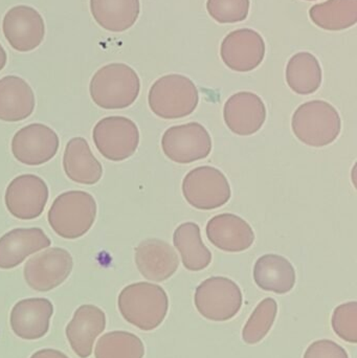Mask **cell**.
<instances>
[{
  "instance_id": "cell-4",
  "label": "cell",
  "mask_w": 357,
  "mask_h": 358,
  "mask_svg": "<svg viewBox=\"0 0 357 358\" xmlns=\"http://www.w3.org/2000/svg\"><path fill=\"white\" fill-rule=\"evenodd\" d=\"M293 131L307 146L322 148L333 144L341 134L342 121L337 109L326 101L304 103L293 113Z\"/></svg>"
},
{
  "instance_id": "cell-34",
  "label": "cell",
  "mask_w": 357,
  "mask_h": 358,
  "mask_svg": "<svg viewBox=\"0 0 357 358\" xmlns=\"http://www.w3.org/2000/svg\"><path fill=\"white\" fill-rule=\"evenodd\" d=\"M6 60H8V56H6V50L2 48L0 44V71L4 69L6 64Z\"/></svg>"
},
{
  "instance_id": "cell-17",
  "label": "cell",
  "mask_w": 357,
  "mask_h": 358,
  "mask_svg": "<svg viewBox=\"0 0 357 358\" xmlns=\"http://www.w3.org/2000/svg\"><path fill=\"white\" fill-rule=\"evenodd\" d=\"M136 263L145 279L163 282L176 273L180 266V258L168 242L147 239L136 246Z\"/></svg>"
},
{
  "instance_id": "cell-28",
  "label": "cell",
  "mask_w": 357,
  "mask_h": 358,
  "mask_svg": "<svg viewBox=\"0 0 357 358\" xmlns=\"http://www.w3.org/2000/svg\"><path fill=\"white\" fill-rule=\"evenodd\" d=\"M145 346L136 334L112 331L104 334L96 343V358H143Z\"/></svg>"
},
{
  "instance_id": "cell-7",
  "label": "cell",
  "mask_w": 357,
  "mask_h": 358,
  "mask_svg": "<svg viewBox=\"0 0 357 358\" xmlns=\"http://www.w3.org/2000/svg\"><path fill=\"white\" fill-rule=\"evenodd\" d=\"M182 194L193 208L209 210L221 208L230 200V183L220 170L211 166L195 168L182 181Z\"/></svg>"
},
{
  "instance_id": "cell-25",
  "label": "cell",
  "mask_w": 357,
  "mask_h": 358,
  "mask_svg": "<svg viewBox=\"0 0 357 358\" xmlns=\"http://www.w3.org/2000/svg\"><path fill=\"white\" fill-rule=\"evenodd\" d=\"M174 246L182 256V264L190 271L207 268L212 261V252L203 244L201 229L194 222H186L174 231Z\"/></svg>"
},
{
  "instance_id": "cell-14",
  "label": "cell",
  "mask_w": 357,
  "mask_h": 358,
  "mask_svg": "<svg viewBox=\"0 0 357 358\" xmlns=\"http://www.w3.org/2000/svg\"><path fill=\"white\" fill-rule=\"evenodd\" d=\"M4 37L17 52H27L37 48L45 35V25L35 8L17 6L8 10L2 22Z\"/></svg>"
},
{
  "instance_id": "cell-13",
  "label": "cell",
  "mask_w": 357,
  "mask_h": 358,
  "mask_svg": "<svg viewBox=\"0 0 357 358\" xmlns=\"http://www.w3.org/2000/svg\"><path fill=\"white\" fill-rule=\"evenodd\" d=\"M56 132L43 124H31L19 130L12 141V152L19 163L40 166L50 162L58 152Z\"/></svg>"
},
{
  "instance_id": "cell-35",
  "label": "cell",
  "mask_w": 357,
  "mask_h": 358,
  "mask_svg": "<svg viewBox=\"0 0 357 358\" xmlns=\"http://www.w3.org/2000/svg\"><path fill=\"white\" fill-rule=\"evenodd\" d=\"M309 1H314V0H309Z\"/></svg>"
},
{
  "instance_id": "cell-12",
  "label": "cell",
  "mask_w": 357,
  "mask_h": 358,
  "mask_svg": "<svg viewBox=\"0 0 357 358\" xmlns=\"http://www.w3.org/2000/svg\"><path fill=\"white\" fill-rule=\"evenodd\" d=\"M265 42L257 31L240 29L228 34L220 46L224 64L234 71L247 73L257 69L265 57Z\"/></svg>"
},
{
  "instance_id": "cell-2",
  "label": "cell",
  "mask_w": 357,
  "mask_h": 358,
  "mask_svg": "<svg viewBox=\"0 0 357 358\" xmlns=\"http://www.w3.org/2000/svg\"><path fill=\"white\" fill-rule=\"evenodd\" d=\"M140 90L133 69L124 63H111L99 69L90 82L92 101L101 108L124 109L131 106Z\"/></svg>"
},
{
  "instance_id": "cell-33",
  "label": "cell",
  "mask_w": 357,
  "mask_h": 358,
  "mask_svg": "<svg viewBox=\"0 0 357 358\" xmlns=\"http://www.w3.org/2000/svg\"><path fill=\"white\" fill-rule=\"evenodd\" d=\"M29 358H68L64 353L54 349H42L34 353Z\"/></svg>"
},
{
  "instance_id": "cell-18",
  "label": "cell",
  "mask_w": 357,
  "mask_h": 358,
  "mask_svg": "<svg viewBox=\"0 0 357 358\" xmlns=\"http://www.w3.org/2000/svg\"><path fill=\"white\" fill-rule=\"evenodd\" d=\"M106 328L104 311L94 305H82L75 310L66 327V338L73 352L80 358L92 355L96 338Z\"/></svg>"
},
{
  "instance_id": "cell-23",
  "label": "cell",
  "mask_w": 357,
  "mask_h": 358,
  "mask_svg": "<svg viewBox=\"0 0 357 358\" xmlns=\"http://www.w3.org/2000/svg\"><path fill=\"white\" fill-rule=\"evenodd\" d=\"M254 280L261 289L285 294L296 284V271L284 257L268 254L258 259L254 266Z\"/></svg>"
},
{
  "instance_id": "cell-21",
  "label": "cell",
  "mask_w": 357,
  "mask_h": 358,
  "mask_svg": "<svg viewBox=\"0 0 357 358\" xmlns=\"http://www.w3.org/2000/svg\"><path fill=\"white\" fill-rule=\"evenodd\" d=\"M35 109V94L27 81L16 76L0 80V120L10 123L31 117Z\"/></svg>"
},
{
  "instance_id": "cell-11",
  "label": "cell",
  "mask_w": 357,
  "mask_h": 358,
  "mask_svg": "<svg viewBox=\"0 0 357 358\" xmlns=\"http://www.w3.org/2000/svg\"><path fill=\"white\" fill-rule=\"evenodd\" d=\"M48 200L45 181L33 174L13 179L6 187L4 201L15 218L33 220L41 216Z\"/></svg>"
},
{
  "instance_id": "cell-19",
  "label": "cell",
  "mask_w": 357,
  "mask_h": 358,
  "mask_svg": "<svg viewBox=\"0 0 357 358\" xmlns=\"http://www.w3.org/2000/svg\"><path fill=\"white\" fill-rule=\"evenodd\" d=\"M205 231L209 241L224 252H245L255 241V233L251 225L234 214L213 217L207 222Z\"/></svg>"
},
{
  "instance_id": "cell-5",
  "label": "cell",
  "mask_w": 357,
  "mask_h": 358,
  "mask_svg": "<svg viewBox=\"0 0 357 358\" xmlns=\"http://www.w3.org/2000/svg\"><path fill=\"white\" fill-rule=\"evenodd\" d=\"M149 106L157 117L182 119L194 113L199 102L198 90L192 80L182 75L159 78L150 88Z\"/></svg>"
},
{
  "instance_id": "cell-15",
  "label": "cell",
  "mask_w": 357,
  "mask_h": 358,
  "mask_svg": "<svg viewBox=\"0 0 357 358\" xmlns=\"http://www.w3.org/2000/svg\"><path fill=\"white\" fill-rule=\"evenodd\" d=\"M224 117L231 131L241 136H252L259 131L265 122V104L253 92H238L226 101Z\"/></svg>"
},
{
  "instance_id": "cell-24",
  "label": "cell",
  "mask_w": 357,
  "mask_h": 358,
  "mask_svg": "<svg viewBox=\"0 0 357 358\" xmlns=\"http://www.w3.org/2000/svg\"><path fill=\"white\" fill-rule=\"evenodd\" d=\"M90 10L103 29L122 33L136 24L140 3V0H90Z\"/></svg>"
},
{
  "instance_id": "cell-27",
  "label": "cell",
  "mask_w": 357,
  "mask_h": 358,
  "mask_svg": "<svg viewBox=\"0 0 357 358\" xmlns=\"http://www.w3.org/2000/svg\"><path fill=\"white\" fill-rule=\"evenodd\" d=\"M310 19L316 27L339 31L357 22V0H328L316 4L309 10Z\"/></svg>"
},
{
  "instance_id": "cell-9",
  "label": "cell",
  "mask_w": 357,
  "mask_h": 358,
  "mask_svg": "<svg viewBox=\"0 0 357 358\" xmlns=\"http://www.w3.org/2000/svg\"><path fill=\"white\" fill-rule=\"evenodd\" d=\"M161 148L174 163H194L209 157L212 138L205 127L198 123L173 126L163 134Z\"/></svg>"
},
{
  "instance_id": "cell-31",
  "label": "cell",
  "mask_w": 357,
  "mask_h": 358,
  "mask_svg": "<svg viewBox=\"0 0 357 358\" xmlns=\"http://www.w3.org/2000/svg\"><path fill=\"white\" fill-rule=\"evenodd\" d=\"M333 331L342 340L351 344L357 343V303L340 305L333 311L331 319Z\"/></svg>"
},
{
  "instance_id": "cell-10",
  "label": "cell",
  "mask_w": 357,
  "mask_h": 358,
  "mask_svg": "<svg viewBox=\"0 0 357 358\" xmlns=\"http://www.w3.org/2000/svg\"><path fill=\"white\" fill-rule=\"evenodd\" d=\"M73 266V257L66 250L48 248L27 261L24 266V280L36 292H50L69 277Z\"/></svg>"
},
{
  "instance_id": "cell-30",
  "label": "cell",
  "mask_w": 357,
  "mask_h": 358,
  "mask_svg": "<svg viewBox=\"0 0 357 358\" xmlns=\"http://www.w3.org/2000/svg\"><path fill=\"white\" fill-rule=\"evenodd\" d=\"M249 0H207L210 16L221 24L245 21L249 16Z\"/></svg>"
},
{
  "instance_id": "cell-1",
  "label": "cell",
  "mask_w": 357,
  "mask_h": 358,
  "mask_svg": "<svg viewBox=\"0 0 357 358\" xmlns=\"http://www.w3.org/2000/svg\"><path fill=\"white\" fill-rule=\"evenodd\" d=\"M117 305L122 317L128 323L143 331H152L167 317L169 299L161 286L140 282L122 290Z\"/></svg>"
},
{
  "instance_id": "cell-6",
  "label": "cell",
  "mask_w": 357,
  "mask_h": 358,
  "mask_svg": "<svg viewBox=\"0 0 357 358\" xmlns=\"http://www.w3.org/2000/svg\"><path fill=\"white\" fill-rule=\"evenodd\" d=\"M194 303L197 311L205 319L226 322L240 311L242 292L228 278L212 277L196 288Z\"/></svg>"
},
{
  "instance_id": "cell-26",
  "label": "cell",
  "mask_w": 357,
  "mask_h": 358,
  "mask_svg": "<svg viewBox=\"0 0 357 358\" xmlns=\"http://www.w3.org/2000/svg\"><path fill=\"white\" fill-rule=\"evenodd\" d=\"M322 69L318 58L307 52H298L289 59L286 66V82L298 94H314L322 84Z\"/></svg>"
},
{
  "instance_id": "cell-29",
  "label": "cell",
  "mask_w": 357,
  "mask_h": 358,
  "mask_svg": "<svg viewBox=\"0 0 357 358\" xmlns=\"http://www.w3.org/2000/svg\"><path fill=\"white\" fill-rule=\"evenodd\" d=\"M278 313V304L272 298L264 299L256 307L251 317L245 323L242 338L247 345L261 342L272 329Z\"/></svg>"
},
{
  "instance_id": "cell-16",
  "label": "cell",
  "mask_w": 357,
  "mask_h": 358,
  "mask_svg": "<svg viewBox=\"0 0 357 358\" xmlns=\"http://www.w3.org/2000/svg\"><path fill=\"white\" fill-rule=\"evenodd\" d=\"M52 313L54 306L48 299L19 301L10 311V328L22 340H39L48 334Z\"/></svg>"
},
{
  "instance_id": "cell-8",
  "label": "cell",
  "mask_w": 357,
  "mask_h": 358,
  "mask_svg": "<svg viewBox=\"0 0 357 358\" xmlns=\"http://www.w3.org/2000/svg\"><path fill=\"white\" fill-rule=\"evenodd\" d=\"M99 152L112 162L129 159L140 144V132L134 122L125 117H108L101 120L92 131Z\"/></svg>"
},
{
  "instance_id": "cell-20",
  "label": "cell",
  "mask_w": 357,
  "mask_h": 358,
  "mask_svg": "<svg viewBox=\"0 0 357 358\" xmlns=\"http://www.w3.org/2000/svg\"><path fill=\"white\" fill-rule=\"evenodd\" d=\"M50 244V238L39 227L12 229L0 238V268H14Z\"/></svg>"
},
{
  "instance_id": "cell-3",
  "label": "cell",
  "mask_w": 357,
  "mask_h": 358,
  "mask_svg": "<svg viewBox=\"0 0 357 358\" xmlns=\"http://www.w3.org/2000/svg\"><path fill=\"white\" fill-rule=\"evenodd\" d=\"M96 216L94 196L84 191H68L54 199L48 218L57 235L64 239L75 240L92 229Z\"/></svg>"
},
{
  "instance_id": "cell-32",
  "label": "cell",
  "mask_w": 357,
  "mask_h": 358,
  "mask_svg": "<svg viewBox=\"0 0 357 358\" xmlns=\"http://www.w3.org/2000/svg\"><path fill=\"white\" fill-rule=\"evenodd\" d=\"M303 358H349V355L337 343L330 340H320L308 347Z\"/></svg>"
},
{
  "instance_id": "cell-22",
  "label": "cell",
  "mask_w": 357,
  "mask_h": 358,
  "mask_svg": "<svg viewBox=\"0 0 357 358\" xmlns=\"http://www.w3.org/2000/svg\"><path fill=\"white\" fill-rule=\"evenodd\" d=\"M63 168L67 178L81 185H96L103 176L102 165L83 138H73L67 143Z\"/></svg>"
}]
</instances>
